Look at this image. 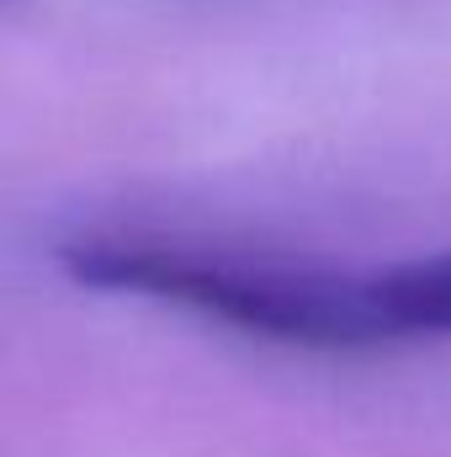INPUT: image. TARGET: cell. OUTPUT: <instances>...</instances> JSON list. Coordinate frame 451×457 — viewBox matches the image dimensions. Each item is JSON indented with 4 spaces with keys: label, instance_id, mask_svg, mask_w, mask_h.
Returning <instances> with one entry per match:
<instances>
[{
    "label": "cell",
    "instance_id": "cell-1",
    "mask_svg": "<svg viewBox=\"0 0 451 457\" xmlns=\"http://www.w3.org/2000/svg\"><path fill=\"white\" fill-rule=\"evenodd\" d=\"M377 345L451 341V250L366 266Z\"/></svg>",
    "mask_w": 451,
    "mask_h": 457
}]
</instances>
